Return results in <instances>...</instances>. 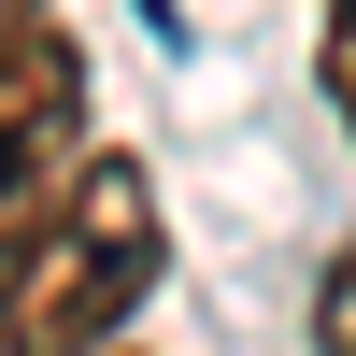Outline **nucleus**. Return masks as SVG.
I'll return each instance as SVG.
<instances>
[{"label":"nucleus","mask_w":356,"mask_h":356,"mask_svg":"<svg viewBox=\"0 0 356 356\" xmlns=\"http://www.w3.org/2000/svg\"><path fill=\"white\" fill-rule=\"evenodd\" d=\"M157 186H143V157H114V143H86V171L57 186L43 243H29L15 300H0V342L15 356H114L143 300H157Z\"/></svg>","instance_id":"f257e3e1"},{"label":"nucleus","mask_w":356,"mask_h":356,"mask_svg":"<svg viewBox=\"0 0 356 356\" xmlns=\"http://www.w3.org/2000/svg\"><path fill=\"white\" fill-rule=\"evenodd\" d=\"M72 171H86V57L57 29V0H0V300H15Z\"/></svg>","instance_id":"f03ea898"},{"label":"nucleus","mask_w":356,"mask_h":356,"mask_svg":"<svg viewBox=\"0 0 356 356\" xmlns=\"http://www.w3.org/2000/svg\"><path fill=\"white\" fill-rule=\"evenodd\" d=\"M314 356H356V243L328 257V285H314Z\"/></svg>","instance_id":"7ed1b4c3"},{"label":"nucleus","mask_w":356,"mask_h":356,"mask_svg":"<svg viewBox=\"0 0 356 356\" xmlns=\"http://www.w3.org/2000/svg\"><path fill=\"white\" fill-rule=\"evenodd\" d=\"M314 72H328V100H342V129H356V0H328V29H314Z\"/></svg>","instance_id":"20e7f679"}]
</instances>
